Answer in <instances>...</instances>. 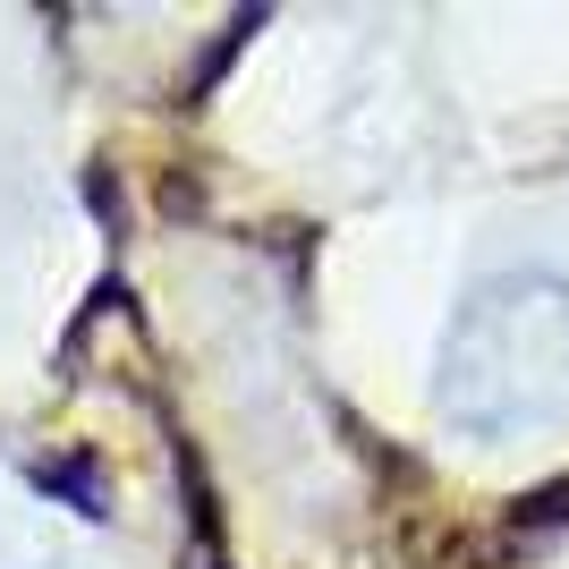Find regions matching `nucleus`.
Instances as JSON below:
<instances>
[{
	"label": "nucleus",
	"instance_id": "obj_1",
	"mask_svg": "<svg viewBox=\"0 0 569 569\" xmlns=\"http://www.w3.org/2000/svg\"><path fill=\"white\" fill-rule=\"evenodd\" d=\"M442 417L468 442H519L569 417V272H493L451 323Z\"/></svg>",
	"mask_w": 569,
	"mask_h": 569
}]
</instances>
